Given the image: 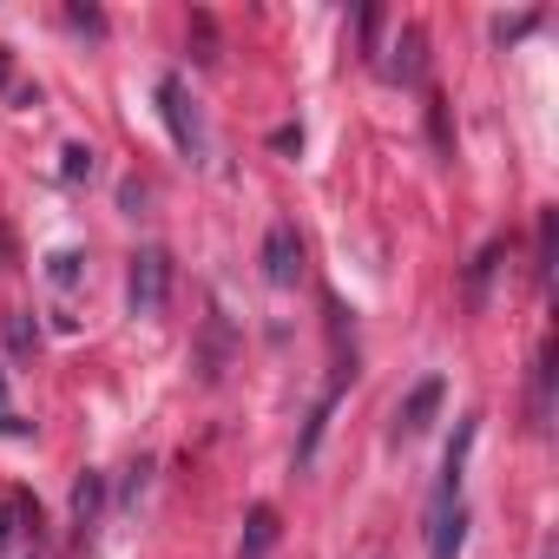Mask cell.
Listing matches in <instances>:
<instances>
[{
	"instance_id": "1",
	"label": "cell",
	"mask_w": 559,
	"mask_h": 559,
	"mask_svg": "<svg viewBox=\"0 0 559 559\" xmlns=\"http://www.w3.org/2000/svg\"><path fill=\"white\" fill-rule=\"evenodd\" d=\"M474 435H480V415H467L454 428V448H448L441 480L428 493V559H461V546H467V454H474Z\"/></svg>"
},
{
	"instance_id": "2",
	"label": "cell",
	"mask_w": 559,
	"mask_h": 559,
	"mask_svg": "<svg viewBox=\"0 0 559 559\" xmlns=\"http://www.w3.org/2000/svg\"><path fill=\"white\" fill-rule=\"evenodd\" d=\"M165 297H171V257L152 243V250H139V257H132V276H126V310H132L139 323H152V317H165Z\"/></svg>"
},
{
	"instance_id": "3",
	"label": "cell",
	"mask_w": 559,
	"mask_h": 559,
	"mask_svg": "<svg viewBox=\"0 0 559 559\" xmlns=\"http://www.w3.org/2000/svg\"><path fill=\"white\" fill-rule=\"evenodd\" d=\"M297 276H304V237H297V224H290V217H276V224H270V237H263V284L290 290Z\"/></svg>"
},
{
	"instance_id": "4",
	"label": "cell",
	"mask_w": 559,
	"mask_h": 559,
	"mask_svg": "<svg viewBox=\"0 0 559 559\" xmlns=\"http://www.w3.org/2000/svg\"><path fill=\"white\" fill-rule=\"evenodd\" d=\"M158 112H165V126H171V139H178V152H204V126H198V112H191V99H185V80L178 73H165L158 80Z\"/></svg>"
},
{
	"instance_id": "5",
	"label": "cell",
	"mask_w": 559,
	"mask_h": 559,
	"mask_svg": "<svg viewBox=\"0 0 559 559\" xmlns=\"http://www.w3.org/2000/svg\"><path fill=\"white\" fill-rule=\"evenodd\" d=\"M441 395H448V382L441 376H428V382H415L408 395H402V408H395V441H415L435 415H441Z\"/></svg>"
},
{
	"instance_id": "6",
	"label": "cell",
	"mask_w": 559,
	"mask_h": 559,
	"mask_svg": "<svg viewBox=\"0 0 559 559\" xmlns=\"http://www.w3.org/2000/svg\"><path fill=\"white\" fill-rule=\"evenodd\" d=\"M99 513H106V474H80V487H73V539L80 546L99 533Z\"/></svg>"
},
{
	"instance_id": "7",
	"label": "cell",
	"mask_w": 559,
	"mask_h": 559,
	"mask_svg": "<svg viewBox=\"0 0 559 559\" xmlns=\"http://www.w3.org/2000/svg\"><path fill=\"white\" fill-rule=\"evenodd\" d=\"M276 546V507H250V520H243V546H237V559H263Z\"/></svg>"
},
{
	"instance_id": "8",
	"label": "cell",
	"mask_w": 559,
	"mask_h": 559,
	"mask_svg": "<svg viewBox=\"0 0 559 559\" xmlns=\"http://www.w3.org/2000/svg\"><path fill=\"white\" fill-rule=\"evenodd\" d=\"M421 53H428V34H421V27H402L389 73H395V80H421Z\"/></svg>"
},
{
	"instance_id": "9",
	"label": "cell",
	"mask_w": 559,
	"mask_h": 559,
	"mask_svg": "<svg viewBox=\"0 0 559 559\" xmlns=\"http://www.w3.org/2000/svg\"><path fill=\"white\" fill-rule=\"evenodd\" d=\"M552 421V343H539V362H533V428Z\"/></svg>"
},
{
	"instance_id": "10",
	"label": "cell",
	"mask_w": 559,
	"mask_h": 559,
	"mask_svg": "<svg viewBox=\"0 0 559 559\" xmlns=\"http://www.w3.org/2000/svg\"><path fill=\"white\" fill-rule=\"evenodd\" d=\"M552 230H559V217H552V211H539V263H533V270H539V284L552 276Z\"/></svg>"
},
{
	"instance_id": "11",
	"label": "cell",
	"mask_w": 559,
	"mask_h": 559,
	"mask_svg": "<svg viewBox=\"0 0 559 559\" xmlns=\"http://www.w3.org/2000/svg\"><path fill=\"white\" fill-rule=\"evenodd\" d=\"M8 343H14V349L27 356V349H34L40 336H34V323H27V317H8Z\"/></svg>"
},
{
	"instance_id": "12",
	"label": "cell",
	"mask_w": 559,
	"mask_h": 559,
	"mask_svg": "<svg viewBox=\"0 0 559 559\" xmlns=\"http://www.w3.org/2000/svg\"><path fill=\"white\" fill-rule=\"evenodd\" d=\"M67 178H93V152L86 145H67Z\"/></svg>"
},
{
	"instance_id": "13",
	"label": "cell",
	"mask_w": 559,
	"mask_h": 559,
	"mask_svg": "<svg viewBox=\"0 0 559 559\" xmlns=\"http://www.w3.org/2000/svg\"><path fill=\"white\" fill-rule=\"evenodd\" d=\"M0 435H27V421L8 408V382H0Z\"/></svg>"
},
{
	"instance_id": "14",
	"label": "cell",
	"mask_w": 559,
	"mask_h": 559,
	"mask_svg": "<svg viewBox=\"0 0 559 559\" xmlns=\"http://www.w3.org/2000/svg\"><path fill=\"white\" fill-rule=\"evenodd\" d=\"M67 21H73V27H80V34H106V14H93V8H73V14H67Z\"/></svg>"
},
{
	"instance_id": "15",
	"label": "cell",
	"mask_w": 559,
	"mask_h": 559,
	"mask_svg": "<svg viewBox=\"0 0 559 559\" xmlns=\"http://www.w3.org/2000/svg\"><path fill=\"white\" fill-rule=\"evenodd\" d=\"M0 93H14V60H8V47H0Z\"/></svg>"
},
{
	"instance_id": "16",
	"label": "cell",
	"mask_w": 559,
	"mask_h": 559,
	"mask_svg": "<svg viewBox=\"0 0 559 559\" xmlns=\"http://www.w3.org/2000/svg\"><path fill=\"white\" fill-rule=\"evenodd\" d=\"M21 559H40V552H21Z\"/></svg>"
}]
</instances>
